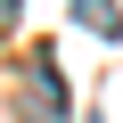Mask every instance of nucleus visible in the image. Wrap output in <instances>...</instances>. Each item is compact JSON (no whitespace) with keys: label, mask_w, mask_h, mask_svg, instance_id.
Returning a JSON list of instances; mask_svg holds the SVG:
<instances>
[{"label":"nucleus","mask_w":123,"mask_h":123,"mask_svg":"<svg viewBox=\"0 0 123 123\" xmlns=\"http://www.w3.org/2000/svg\"><path fill=\"white\" fill-rule=\"evenodd\" d=\"M74 17L98 25V33H123V8H115V0H74Z\"/></svg>","instance_id":"f257e3e1"},{"label":"nucleus","mask_w":123,"mask_h":123,"mask_svg":"<svg viewBox=\"0 0 123 123\" xmlns=\"http://www.w3.org/2000/svg\"><path fill=\"white\" fill-rule=\"evenodd\" d=\"M8 25H17V0H0V33H8Z\"/></svg>","instance_id":"f03ea898"}]
</instances>
